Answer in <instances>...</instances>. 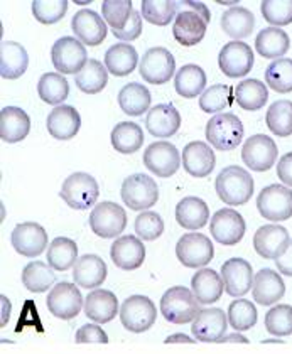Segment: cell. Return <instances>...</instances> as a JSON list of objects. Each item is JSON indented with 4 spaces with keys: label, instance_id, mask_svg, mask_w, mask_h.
<instances>
[{
    "label": "cell",
    "instance_id": "obj_9",
    "mask_svg": "<svg viewBox=\"0 0 292 354\" xmlns=\"http://www.w3.org/2000/svg\"><path fill=\"white\" fill-rule=\"evenodd\" d=\"M127 213L122 206L111 201H102L90 214V228L100 238H115L124 233Z\"/></svg>",
    "mask_w": 292,
    "mask_h": 354
},
{
    "label": "cell",
    "instance_id": "obj_61",
    "mask_svg": "<svg viewBox=\"0 0 292 354\" xmlns=\"http://www.w3.org/2000/svg\"><path fill=\"white\" fill-rule=\"evenodd\" d=\"M218 342H241V344H247L248 339L245 336H241L240 333H233V334H225Z\"/></svg>",
    "mask_w": 292,
    "mask_h": 354
},
{
    "label": "cell",
    "instance_id": "obj_4",
    "mask_svg": "<svg viewBox=\"0 0 292 354\" xmlns=\"http://www.w3.org/2000/svg\"><path fill=\"white\" fill-rule=\"evenodd\" d=\"M60 196L73 209L83 211L97 203L100 187L93 176L86 172H75L64 179Z\"/></svg>",
    "mask_w": 292,
    "mask_h": 354
},
{
    "label": "cell",
    "instance_id": "obj_63",
    "mask_svg": "<svg viewBox=\"0 0 292 354\" xmlns=\"http://www.w3.org/2000/svg\"><path fill=\"white\" fill-rule=\"evenodd\" d=\"M218 3H221V6H235L238 2H235V0H233V2H228V0H218Z\"/></svg>",
    "mask_w": 292,
    "mask_h": 354
},
{
    "label": "cell",
    "instance_id": "obj_8",
    "mask_svg": "<svg viewBox=\"0 0 292 354\" xmlns=\"http://www.w3.org/2000/svg\"><path fill=\"white\" fill-rule=\"evenodd\" d=\"M51 59L56 71L61 75H78L88 63L86 49L82 41L71 36H64L53 44Z\"/></svg>",
    "mask_w": 292,
    "mask_h": 354
},
{
    "label": "cell",
    "instance_id": "obj_11",
    "mask_svg": "<svg viewBox=\"0 0 292 354\" xmlns=\"http://www.w3.org/2000/svg\"><path fill=\"white\" fill-rule=\"evenodd\" d=\"M46 306L55 317L70 321L80 314L82 307H84V300L75 283L61 282L51 288L46 299Z\"/></svg>",
    "mask_w": 292,
    "mask_h": 354
},
{
    "label": "cell",
    "instance_id": "obj_62",
    "mask_svg": "<svg viewBox=\"0 0 292 354\" xmlns=\"http://www.w3.org/2000/svg\"><path fill=\"white\" fill-rule=\"evenodd\" d=\"M2 306H3V310H2V326L7 324V321H9V313H10V306H9V299H6L2 295Z\"/></svg>",
    "mask_w": 292,
    "mask_h": 354
},
{
    "label": "cell",
    "instance_id": "obj_42",
    "mask_svg": "<svg viewBox=\"0 0 292 354\" xmlns=\"http://www.w3.org/2000/svg\"><path fill=\"white\" fill-rule=\"evenodd\" d=\"M37 95L48 105L60 106L70 95V84L61 73H44L37 82Z\"/></svg>",
    "mask_w": 292,
    "mask_h": 354
},
{
    "label": "cell",
    "instance_id": "obj_2",
    "mask_svg": "<svg viewBox=\"0 0 292 354\" xmlns=\"http://www.w3.org/2000/svg\"><path fill=\"white\" fill-rule=\"evenodd\" d=\"M199 302L193 290L186 287H171L161 299V314L171 324H188L199 314Z\"/></svg>",
    "mask_w": 292,
    "mask_h": 354
},
{
    "label": "cell",
    "instance_id": "obj_40",
    "mask_svg": "<svg viewBox=\"0 0 292 354\" xmlns=\"http://www.w3.org/2000/svg\"><path fill=\"white\" fill-rule=\"evenodd\" d=\"M110 140L117 152L134 153L144 144V132H142L140 125H137V123L120 122L111 130Z\"/></svg>",
    "mask_w": 292,
    "mask_h": 354
},
{
    "label": "cell",
    "instance_id": "obj_59",
    "mask_svg": "<svg viewBox=\"0 0 292 354\" xmlns=\"http://www.w3.org/2000/svg\"><path fill=\"white\" fill-rule=\"evenodd\" d=\"M183 3H184V6H188V7H190L191 10H194V12H198V14L201 15V17L205 19V21L208 22V24H210L211 14H210L208 7H206L205 3H203V2H191V0H188V2H183Z\"/></svg>",
    "mask_w": 292,
    "mask_h": 354
},
{
    "label": "cell",
    "instance_id": "obj_58",
    "mask_svg": "<svg viewBox=\"0 0 292 354\" xmlns=\"http://www.w3.org/2000/svg\"><path fill=\"white\" fill-rule=\"evenodd\" d=\"M275 263H277V270L280 273H284V275L287 277H292V240L289 243V248H287V252L284 253L279 260H275Z\"/></svg>",
    "mask_w": 292,
    "mask_h": 354
},
{
    "label": "cell",
    "instance_id": "obj_37",
    "mask_svg": "<svg viewBox=\"0 0 292 354\" xmlns=\"http://www.w3.org/2000/svg\"><path fill=\"white\" fill-rule=\"evenodd\" d=\"M78 261V245L66 236H57L48 246V265L56 272H66Z\"/></svg>",
    "mask_w": 292,
    "mask_h": 354
},
{
    "label": "cell",
    "instance_id": "obj_17",
    "mask_svg": "<svg viewBox=\"0 0 292 354\" xmlns=\"http://www.w3.org/2000/svg\"><path fill=\"white\" fill-rule=\"evenodd\" d=\"M10 243L19 255L36 259L48 246V233L37 223H21L10 234Z\"/></svg>",
    "mask_w": 292,
    "mask_h": 354
},
{
    "label": "cell",
    "instance_id": "obj_60",
    "mask_svg": "<svg viewBox=\"0 0 292 354\" xmlns=\"http://www.w3.org/2000/svg\"><path fill=\"white\" fill-rule=\"evenodd\" d=\"M166 344H174V342H186V344H193V341L190 336H186V334H172V336H167L166 337Z\"/></svg>",
    "mask_w": 292,
    "mask_h": 354
},
{
    "label": "cell",
    "instance_id": "obj_19",
    "mask_svg": "<svg viewBox=\"0 0 292 354\" xmlns=\"http://www.w3.org/2000/svg\"><path fill=\"white\" fill-rule=\"evenodd\" d=\"M110 259L120 270H137L145 260V246L139 236L125 234L110 246Z\"/></svg>",
    "mask_w": 292,
    "mask_h": 354
},
{
    "label": "cell",
    "instance_id": "obj_6",
    "mask_svg": "<svg viewBox=\"0 0 292 354\" xmlns=\"http://www.w3.org/2000/svg\"><path fill=\"white\" fill-rule=\"evenodd\" d=\"M257 209L268 221H286L292 216V191L291 187L271 184L260 191L257 198Z\"/></svg>",
    "mask_w": 292,
    "mask_h": 354
},
{
    "label": "cell",
    "instance_id": "obj_15",
    "mask_svg": "<svg viewBox=\"0 0 292 354\" xmlns=\"http://www.w3.org/2000/svg\"><path fill=\"white\" fill-rule=\"evenodd\" d=\"M218 66L228 78H241L253 68V51L241 41L226 42L218 55Z\"/></svg>",
    "mask_w": 292,
    "mask_h": 354
},
{
    "label": "cell",
    "instance_id": "obj_24",
    "mask_svg": "<svg viewBox=\"0 0 292 354\" xmlns=\"http://www.w3.org/2000/svg\"><path fill=\"white\" fill-rule=\"evenodd\" d=\"M145 125L154 137L169 138L178 133L181 127V115L172 103H159L149 110Z\"/></svg>",
    "mask_w": 292,
    "mask_h": 354
},
{
    "label": "cell",
    "instance_id": "obj_43",
    "mask_svg": "<svg viewBox=\"0 0 292 354\" xmlns=\"http://www.w3.org/2000/svg\"><path fill=\"white\" fill-rule=\"evenodd\" d=\"M56 282V273L44 261H30L22 270V283L29 292L42 294L48 288H51Z\"/></svg>",
    "mask_w": 292,
    "mask_h": 354
},
{
    "label": "cell",
    "instance_id": "obj_26",
    "mask_svg": "<svg viewBox=\"0 0 292 354\" xmlns=\"http://www.w3.org/2000/svg\"><path fill=\"white\" fill-rule=\"evenodd\" d=\"M252 294L253 300L260 306H274L286 294V283L275 270L262 268L259 273H255Z\"/></svg>",
    "mask_w": 292,
    "mask_h": 354
},
{
    "label": "cell",
    "instance_id": "obj_14",
    "mask_svg": "<svg viewBox=\"0 0 292 354\" xmlns=\"http://www.w3.org/2000/svg\"><path fill=\"white\" fill-rule=\"evenodd\" d=\"M245 230H247V225H245L244 216L232 207H223L217 211L210 221L211 236L225 246L240 243Z\"/></svg>",
    "mask_w": 292,
    "mask_h": 354
},
{
    "label": "cell",
    "instance_id": "obj_54",
    "mask_svg": "<svg viewBox=\"0 0 292 354\" xmlns=\"http://www.w3.org/2000/svg\"><path fill=\"white\" fill-rule=\"evenodd\" d=\"M136 233L140 240L154 241L164 233V221L154 211H142L136 218Z\"/></svg>",
    "mask_w": 292,
    "mask_h": 354
},
{
    "label": "cell",
    "instance_id": "obj_34",
    "mask_svg": "<svg viewBox=\"0 0 292 354\" xmlns=\"http://www.w3.org/2000/svg\"><path fill=\"white\" fill-rule=\"evenodd\" d=\"M255 48L262 57L280 59L291 48V39L286 30L279 28H265L257 34Z\"/></svg>",
    "mask_w": 292,
    "mask_h": 354
},
{
    "label": "cell",
    "instance_id": "obj_16",
    "mask_svg": "<svg viewBox=\"0 0 292 354\" xmlns=\"http://www.w3.org/2000/svg\"><path fill=\"white\" fill-rule=\"evenodd\" d=\"M144 164L157 177H171L181 167V156L171 142L159 140L145 149Z\"/></svg>",
    "mask_w": 292,
    "mask_h": 354
},
{
    "label": "cell",
    "instance_id": "obj_28",
    "mask_svg": "<svg viewBox=\"0 0 292 354\" xmlns=\"http://www.w3.org/2000/svg\"><path fill=\"white\" fill-rule=\"evenodd\" d=\"M84 314L97 324H107L118 314L117 295L105 288L90 292L84 299Z\"/></svg>",
    "mask_w": 292,
    "mask_h": 354
},
{
    "label": "cell",
    "instance_id": "obj_22",
    "mask_svg": "<svg viewBox=\"0 0 292 354\" xmlns=\"http://www.w3.org/2000/svg\"><path fill=\"white\" fill-rule=\"evenodd\" d=\"M71 29L78 41L86 46H98L107 37V22L95 10L83 9L75 14L71 21Z\"/></svg>",
    "mask_w": 292,
    "mask_h": 354
},
{
    "label": "cell",
    "instance_id": "obj_20",
    "mask_svg": "<svg viewBox=\"0 0 292 354\" xmlns=\"http://www.w3.org/2000/svg\"><path fill=\"white\" fill-rule=\"evenodd\" d=\"M221 279L225 292L232 297H241L253 287L252 265L244 259H230L221 265Z\"/></svg>",
    "mask_w": 292,
    "mask_h": 354
},
{
    "label": "cell",
    "instance_id": "obj_48",
    "mask_svg": "<svg viewBox=\"0 0 292 354\" xmlns=\"http://www.w3.org/2000/svg\"><path fill=\"white\" fill-rule=\"evenodd\" d=\"M228 322L235 333L252 329L257 324V309L247 299H237L228 307Z\"/></svg>",
    "mask_w": 292,
    "mask_h": 354
},
{
    "label": "cell",
    "instance_id": "obj_41",
    "mask_svg": "<svg viewBox=\"0 0 292 354\" xmlns=\"http://www.w3.org/2000/svg\"><path fill=\"white\" fill-rule=\"evenodd\" d=\"M109 83V71L98 59H88L84 68L75 76V84L78 90L86 95H97Z\"/></svg>",
    "mask_w": 292,
    "mask_h": 354
},
{
    "label": "cell",
    "instance_id": "obj_36",
    "mask_svg": "<svg viewBox=\"0 0 292 354\" xmlns=\"http://www.w3.org/2000/svg\"><path fill=\"white\" fill-rule=\"evenodd\" d=\"M151 91L140 83H127L118 91V105L122 111L130 117H140L142 113L149 110L151 106Z\"/></svg>",
    "mask_w": 292,
    "mask_h": 354
},
{
    "label": "cell",
    "instance_id": "obj_47",
    "mask_svg": "<svg viewBox=\"0 0 292 354\" xmlns=\"http://www.w3.org/2000/svg\"><path fill=\"white\" fill-rule=\"evenodd\" d=\"M265 83L275 93H291L292 91V59L280 57L272 61L265 69Z\"/></svg>",
    "mask_w": 292,
    "mask_h": 354
},
{
    "label": "cell",
    "instance_id": "obj_46",
    "mask_svg": "<svg viewBox=\"0 0 292 354\" xmlns=\"http://www.w3.org/2000/svg\"><path fill=\"white\" fill-rule=\"evenodd\" d=\"M235 98V90L228 84H213L206 88L203 95L199 96V109L205 113H223V110L228 109Z\"/></svg>",
    "mask_w": 292,
    "mask_h": 354
},
{
    "label": "cell",
    "instance_id": "obj_51",
    "mask_svg": "<svg viewBox=\"0 0 292 354\" xmlns=\"http://www.w3.org/2000/svg\"><path fill=\"white\" fill-rule=\"evenodd\" d=\"M265 329L272 336H291L292 334V307L287 304H279L272 307L265 315Z\"/></svg>",
    "mask_w": 292,
    "mask_h": 354
},
{
    "label": "cell",
    "instance_id": "obj_10",
    "mask_svg": "<svg viewBox=\"0 0 292 354\" xmlns=\"http://www.w3.org/2000/svg\"><path fill=\"white\" fill-rule=\"evenodd\" d=\"M211 240L201 233H186L176 243V257L188 268H201L213 260Z\"/></svg>",
    "mask_w": 292,
    "mask_h": 354
},
{
    "label": "cell",
    "instance_id": "obj_49",
    "mask_svg": "<svg viewBox=\"0 0 292 354\" xmlns=\"http://www.w3.org/2000/svg\"><path fill=\"white\" fill-rule=\"evenodd\" d=\"M178 7L179 2H169V0L154 2V0H144L140 3V14L147 22L163 28V26H167L172 19H176Z\"/></svg>",
    "mask_w": 292,
    "mask_h": 354
},
{
    "label": "cell",
    "instance_id": "obj_53",
    "mask_svg": "<svg viewBox=\"0 0 292 354\" xmlns=\"http://www.w3.org/2000/svg\"><path fill=\"white\" fill-rule=\"evenodd\" d=\"M260 10H262L265 21L274 26V28L287 26L292 22V0H282V2L264 0Z\"/></svg>",
    "mask_w": 292,
    "mask_h": 354
},
{
    "label": "cell",
    "instance_id": "obj_25",
    "mask_svg": "<svg viewBox=\"0 0 292 354\" xmlns=\"http://www.w3.org/2000/svg\"><path fill=\"white\" fill-rule=\"evenodd\" d=\"M206 26L208 22L201 17L194 10H181L174 19V26H172V34L174 39L184 48H191V46L199 44L206 34Z\"/></svg>",
    "mask_w": 292,
    "mask_h": 354
},
{
    "label": "cell",
    "instance_id": "obj_27",
    "mask_svg": "<svg viewBox=\"0 0 292 354\" xmlns=\"http://www.w3.org/2000/svg\"><path fill=\"white\" fill-rule=\"evenodd\" d=\"M46 125H48V132L51 133V137L57 140H70L78 133L80 127H82V118L75 106L60 105L49 111Z\"/></svg>",
    "mask_w": 292,
    "mask_h": 354
},
{
    "label": "cell",
    "instance_id": "obj_30",
    "mask_svg": "<svg viewBox=\"0 0 292 354\" xmlns=\"http://www.w3.org/2000/svg\"><path fill=\"white\" fill-rule=\"evenodd\" d=\"M191 290L201 306H208V304L220 300L223 290H225V283H223L220 273L211 270V268H201L191 279Z\"/></svg>",
    "mask_w": 292,
    "mask_h": 354
},
{
    "label": "cell",
    "instance_id": "obj_5",
    "mask_svg": "<svg viewBox=\"0 0 292 354\" xmlns=\"http://www.w3.org/2000/svg\"><path fill=\"white\" fill-rule=\"evenodd\" d=\"M120 194L132 211H147L159 199V187L151 176L132 174L122 183Z\"/></svg>",
    "mask_w": 292,
    "mask_h": 354
},
{
    "label": "cell",
    "instance_id": "obj_57",
    "mask_svg": "<svg viewBox=\"0 0 292 354\" xmlns=\"http://www.w3.org/2000/svg\"><path fill=\"white\" fill-rule=\"evenodd\" d=\"M277 177L286 186L292 187V152L280 157L277 164Z\"/></svg>",
    "mask_w": 292,
    "mask_h": 354
},
{
    "label": "cell",
    "instance_id": "obj_35",
    "mask_svg": "<svg viewBox=\"0 0 292 354\" xmlns=\"http://www.w3.org/2000/svg\"><path fill=\"white\" fill-rule=\"evenodd\" d=\"M139 64V55L136 48L127 42L113 44L105 53V68L113 76H127Z\"/></svg>",
    "mask_w": 292,
    "mask_h": 354
},
{
    "label": "cell",
    "instance_id": "obj_3",
    "mask_svg": "<svg viewBox=\"0 0 292 354\" xmlns=\"http://www.w3.org/2000/svg\"><path fill=\"white\" fill-rule=\"evenodd\" d=\"M206 140L217 150H233L244 138V125L235 113H218L206 123Z\"/></svg>",
    "mask_w": 292,
    "mask_h": 354
},
{
    "label": "cell",
    "instance_id": "obj_1",
    "mask_svg": "<svg viewBox=\"0 0 292 354\" xmlns=\"http://www.w3.org/2000/svg\"><path fill=\"white\" fill-rule=\"evenodd\" d=\"M215 187H217L218 198L225 205H247L253 194V177L240 165H228L218 174Z\"/></svg>",
    "mask_w": 292,
    "mask_h": 354
},
{
    "label": "cell",
    "instance_id": "obj_13",
    "mask_svg": "<svg viewBox=\"0 0 292 354\" xmlns=\"http://www.w3.org/2000/svg\"><path fill=\"white\" fill-rule=\"evenodd\" d=\"M176 71V61L169 49L151 48L140 57L139 73L142 80L151 84H164L172 78Z\"/></svg>",
    "mask_w": 292,
    "mask_h": 354
},
{
    "label": "cell",
    "instance_id": "obj_32",
    "mask_svg": "<svg viewBox=\"0 0 292 354\" xmlns=\"http://www.w3.org/2000/svg\"><path fill=\"white\" fill-rule=\"evenodd\" d=\"M107 263L98 255H83L73 267V280L83 288H97L107 279Z\"/></svg>",
    "mask_w": 292,
    "mask_h": 354
},
{
    "label": "cell",
    "instance_id": "obj_50",
    "mask_svg": "<svg viewBox=\"0 0 292 354\" xmlns=\"http://www.w3.org/2000/svg\"><path fill=\"white\" fill-rule=\"evenodd\" d=\"M132 2L130 0H105L102 2L103 21L111 30H122L132 17Z\"/></svg>",
    "mask_w": 292,
    "mask_h": 354
},
{
    "label": "cell",
    "instance_id": "obj_44",
    "mask_svg": "<svg viewBox=\"0 0 292 354\" xmlns=\"http://www.w3.org/2000/svg\"><path fill=\"white\" fill-rule=\"evenodd\" d=\"M268 100L267 86L259 80H244L235 88V102L238 106L247 111H257L264 109Z\"/></svg>",
    "mask_w": 292,
    "mask_h": 354
},
{
    "label": "cell",
    "instance_id": "obj_39",
    "mask_svg": "<svg viewBox=\"0 0 292 354\" xmlns=\"http://www.w3.org/2000/svg\"><path fill=\"white\" fill-rule=\"evenodd\" d=\"M253 26H255V17L245 7H232L221 15V29L225 30L226 36L233 37L235 41L250 36Z\"/></svg>",
    "mask_w": 292,
    "mask_h": 354
},
{
    "label": "cell",
    "instance_id": "obj_18",
    "mask_svg": "<svg viewBox=\"0 0 292 354\" xmlns=\"http://www.w3.org/2000/svg\"><path fill=\"white\" fill-rule=\"evenodd\" d=\"M291 236L284 226L265 225L253 234V248L265 260H279L287 252Z\"/></svg>",
    "mask_w": 292,
    "mask_h": 354
},
{
    "label": "cell",
    "instance_id": "obj_23",
    "mask_svg": "<svg viewBox=\"0 0 292 354\" xmlns=\"http://www.w3.org/2000/svg\"><path fill=\"white\" fill-rule=\"evenodd\" d=\"M215 162H217V157L206 142H190L183 149V167L190 176L198 177V179L210 176L215 169Z\"/></svg>",
    "mask_w": 292,
    "mask_h": 354
},
{
    "label": "cell",
    "instance_id": "obj_55",
    "mask_svg": "<svg viewBox=\"0 0 292 354\" xmlns=\"http://www.w3.org/2000/svg\"><path fill=\"white\" fill-rule=\"evenodd\" d=\"M75 342L76 344H84V342H102V344H107L109 336L98 324H84L76 330Z\"/></svg>",
    "mask_w": 292,
    "mask_h": 354
},
{
    "label": "cell",
    "instance_id": "obj_21",
    "mask_svg": "<svg viewBox=\"0 0 292 354\" xmlns=\"http://www.w3.org/2000/svg\"><path fill=\"white\" fill-rule=\"evenodd\" d=\"M226 327H228L226 314L218 307H213V309L199 310L191 326V333L196 341L218 342L226 334Z\"/></svg>",
    "mask_w": 292,
    "mask_h": 354
},
{
    "label": "cell",
    "instance_id": "obj_45",
    "mask_svg": "<svg viewBox=\"0 0 292 354\" xmlns=\"http://www.w3.org/2000/svg\"><path fill=\"white\" fill-rule=\"evenodd\" d=\"M268 130L277 137H289L292 133V102L277 100L268 106L265 115Z\"/></svg>",
    "mask_w": 292,
    "mask_h": 354
},
{
    "label": "cell",
    "instance_id": "obj_12",
    "mask_svg": "<svg viewBox=\"0 0 292 354\" xmlns=\"http://www.w3.org/2000/svg\"><path fill=\"white\" fill-rule=\"evenodd\" d=\"M277 156V144L274 142V138L264 136V133H257V136L247 138L244 149H241V160L255 172H265L274 167Z\"/></svg>",
    "mask_w": 292,
    "mask_h": 354
},
{
    "label": "cell",
    "instance_id": "obj_33",
    "mask_svg": "<svg viewBox=\"0 0 292 354\" xmlns=\"http://www.w3.org/2000/svg\"><path fill=\"white\" fill-rule=\"evenodd\" d=\"M176 219H178V225L183 226L184 230L196 232V230H201L208 223L210 207L201 198L188 196V198H183L176 206Z\"/></svg>",
    "mask_w": 292,
    "mask_h": 354
},
{
    "label": "cell",
    "instance_id": "obj_56",
    "mask_svg": "<svg viewBox=\"0 0 292 354\" xmlns=\"http://www.w3.org/2000/svg\"><path fill=\"white\" fill-rule=\"evenodd\" d=\"M111 32H113V36L120 41H125V42L136 41L142 34V14L139 10H134L132 17H130V21L127 22L125 28L122 30H111Z\"/></svg>",
    "mask_w": 292,
    "mask_h": 354
},
{
    "label": "cell",
    "instance_id": "obj_29",
    "mask_svg": "<svg viewBox=\"0 0 292 354\" xmlns=\"http://www.w3.org/2000/svg\"><path fill=\"white\" fill-rule=\"evenodd\" d=\"M30 118L19 106H6L0 111V138L7 144L24 140L29 136Z\"/></svg>",
    "mask_w": 292,
    "mask_h": 354
},
{
    "label": "cell",
    "instance_id": "obj_7",
    "mask_svg": "<svg viewBox=\"0 0 292 354\" xmlns=\"http://www.w3.org/2000/svg\"><path fill=\"white\" fill-rule=\"evenodd\" d=\"M156 319V306L145 295H130L120 307V321L130 333H145L154 326Z\"/></svg>",
    "mask_w": 292,
    "mask_h": 354
},
{
    "label": "cell",
    "instance_id": "obj_38",
    "mask_svg": "<svg viewBox=\"0 0 292 354\" xmlns=\"http://www.w3.org/2000/svg\"><path fill=\"white\" fill-rule=\"evenodd\" d=\"M174 86L178 95L183 96V98H196V96L203 95V91H205L206 73L198 64H184L176 73Z\"/></svg>",
    "mask_w": 292,
    "mask_h": 354
},
{
    "label": "cell",
    "instance_id": "obj_52",
    "mask_svg": "<svg viewBox=\"0 0 292 354\" xmlns=\"http://www.w3.org/2000/svg\"><path fill=\"white\" fill-rule=\"evenodd\" d=\"M68 10L66 0H34L33 14L41 24H56L64 17Z\"/></svg>",
    "mask_w": 292,
    "mask_h": 354
},
{
    "label": "cell",
    "instance_id": "obj_31",
    "mask_svg": "<svg viewBox=\"0 0 292 354\" xmlns=\"http://www.w3.org/2000/svg\"><path fill=\"white\" fill-rule=\"evenodd\" d=\"M28 66L29 56L24 46L14 41H3L0 46V75H2V78H21Z\"/></svg>",
    "mask_w": 292,
    "mask_h": 354
}]
</instances>
